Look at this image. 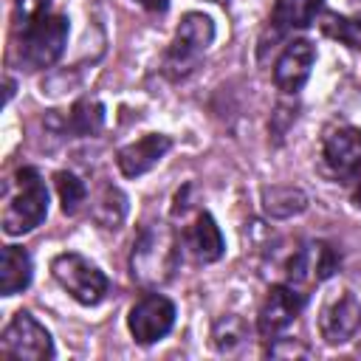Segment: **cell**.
<instances>
[{"mask_svg":"<svg viewBox=\"0 0 361 361\" xmlns=\"http://www.w3.org/2000/svg\"><path fill=\"white\" fill-rule=\"evenodd\" d=\"M245 338H248V327H245V322H243L240 316H234V313L217 319L214 327H212V341H214V347H217L220 353H237V350L245 344Z\"/></svg>","mask_w":361,"mask_h":361,"instance_id":"ffe728a7","label":"cell"},{"mask_svg":"<svg viewBox=\"0 0 361 361\" xmlns=\"http://www.w3.org/2000/svg\"><path fill=\"white\" fill-rule=\"evenodd\" d=\"M307 206V195L296 186H265L262 189V209L268 217H293L299 212H305Z\"/></svg>","mask_w":361,"mask_h":361,"instance_id":"e0dca14e","label":"cell"},{"mask_svg":"<svg viewBox=\"0 0 361 361\" xmlns=\"http://www.w3.org/2000/svg\"><path fill=\"white\" fill-rule=\"evenodd\" d=\"M113 206H127V197H124L118 189L107 186V189L102 192L96 209H93V217H96L104 228H118L121 220H124V212H113Z\"/></svg>","mask_w":361,"mask_h":361,"instance_id":"7402d4cb","label":"cell"},{"mask_svg":"<svg viewBox=\"0 0 361 361\" xmlns=\"http://www.w3.org/2000/svg\"><path fill=\"white\" fill-rule=\"evenodd\" d=\"M175 305L164 293H144L127 313V330L138 344L161 341L175 324Z\"/></svg>","mask_w":361,"mask_h":361,"instance_id":"52a82bcc","label":"cell"},{"mask_svg":"<svg viewBox=\"0 0 361 361\" xmlns=\"http://www.w3.org/2000/svg\"><path fill=\"white\" fill-rule=\"evenodd\" d=\"M133 3L144 6L147 11H166V6H169V0H133Z\"/></svg>","mask_w":361,"mask_h":361,"instance_id":"cb8c5ba5","label":"cell"},{"mask_svg":"<svg viewBox=\"0 0 361 361\" xmlns=\"http://www.w3.org/2000/svg\"><path fill=\"white\" fill-rule=\"evenodd\" d=\"M54 353L56 350H54L51 333L28 310H17L3 330L0 355L17 358V361H48L54 358Z\"/></svg>","mask_w":361,"mask_h":361,"instance_id":"8992f818","label":"cell"},{"mask_svg":"<svg viewBox=\"0 0 361 361\" xmlns=\"http://www.w3.org/2000/svg\"><path fill=\"white\" fill-rule=\"evenodd\" d=\"M324 0H276L271 11V37H282L288 31H302L316 23Z\"/></svg>","mask_w":361,"mask_h":361,"instance_id":"9a60e30c","label":"cell"},{"mask_svg":"<svg viewBox=\"0 0 361 361\" xmlns=\"http://www.w3.org/2000/svg\"><path fill=\"white\" fill-rule=\"evenodd\" d=\"M214 42V23L209 14L203 11H186L175 28V37L166 48V56H164V71L169 79H183L189 76L203 54L209 51V45Z\"/></svg>","mask_w":361,"mask_h":361,"instance_id":"277c9868","label":"cell"},{"mask_svg":"<svg viewBox=\"0 0 361 361\" xmlns=\"http://www.w3.org/2000/svg\"><path fill=\"white\" fill-rule=\"evenodd\" d=\"M68 42V17L56 11H42L17 25V56L25 71L51 68Z\"/></svg>","mask_w":361,"mask_h":361,"instance_id":"3957f363","label":"cell"},{"mask_svg":"<svg viewBox=\"0 0 361 361\" xmlns=\"http://www.w3.org/2000/svg\"><path fill=\"white\" fill-rule=\"evenodd\" d=\"M51 274L59 282V288L71 299H76L79 305H85V307L99 305L107 296V290H110L107 274L99 265H93L87 257L76 254V251L56 254L51 259Z\"/></svg>","mask_w":361,"mask_h":361,"instance_id":"5b68a950","label":"cell"},{"mask_svg":"<svg viewBox=\"0 0 361 361\" xmlns=\"http://www.w3.org/2000/svg\"><path fill=\"white\" fill-rule=\"evenodd\" d=\"M48 214V189L34 166H20L3 192V231L20 237L34 231Z\"/></svg>","mask_w":361,"mask_h":361,"instance_id":"6da1fadb","label":"cell"},{"mask_svg":"<svg viewBox=\"0 0 361 361\" xmlns=\"http://www.w3.org/2000/svg\"><path fill=\"white\" fill-rule=\"evenodd\" d=\"M178 257H180V240L164 223H152L133 243V257H130L133 279L152 288L164 285L172 279L178 268Z\"/></svg>","mask_w":361,"mask_h":361,"instance_id":"7a4b0ae2","label":"cell"},{"mask_svg":"<svg viewBox=\"0 0 361 361\" xmlns=\"http://www.w3.org/2000/svg\"><path fill=\"white\" fill-rule=\"evenodd\" d=\"M353 203H355V209H361V178L355 180V189H353Z\"/></svg>","mask_w":361,"mask_h":361,"instance_id":"d4e9b609","label":"cell"},{"mask_svg":"<svg viewBox=\"0 0 361 361\" xmlns=\"http://www.w3.org/2000/svg\"><path fill=\"white\" fill-rule=\"evenodd\" d=\"M102 121H104V107L93 99H82L71 107L68 113V133L73 135H93L102 130Z\"/></svg>","mask_w":361,"mask_h":361,"instance_id":"d6986e66","label":"cell"},{"mask_svg":"<svg viewBox=\"0 0 361 361\" xmlns=\"http://www.w3.org/2000/svg\"><path fill=\"white\" fill-rule=\"evenodd\" d=\"M313 65H316V45L310 39H305V37H296L282 48V54H279V59L274 65V85L282 93L293 96L310 79Z\"/></svg>","mask_w":361,"mask_h":361,"instance_id":"7c38bea8","label":"cell"},{"mask_svg":"<svg viewBox=\"0 0 361 361\" xmlns=\"http://www.w3.org/2000/svg\"><path fill=\"white\" fill-rule=\"evenodd\" d=\"M322 158L333 178L358 180L361 178V127L336 124L322 138Z\"/></svg>","mask_w":361,"mask_h":361,"instance_id":"ba28073f","label":"cell"},{"mask_svg":"<svg viewBox=\"0 0 361 361\" xmlns=\"http://www.w3.org/2000/svg\"><path fill=\"white\" fill-rule=\"evenodd\" d=\"M48 3L51 0H14V23H25L42 11H48Z\"/></svg>","mask_w":361,"mask_h":361,"instance_id":"603a6c76","label":"cell"},{"mask_svg":"<svg viewBox=\"0 0 361 361\" xmlns=\"http://www.w3.org/2000/svg\"><path fill=\"white\" fill-rule=\"evenodd\" d=\"M180 245L197 259V262H217L226 254V240L217 226V220L200 209L195 220L180 231Z\"/></svg>","mask_w":361,"mask_h":361,"instance_id":"5bb4252c","label":"cell"},{"mask_svg":"<svg viewBox=\"0 0 361 361\" xmlns=\"http://www.w3.org/2000/svg\"><path fill=\"white\" fill-rule=\"evenodd\" d=\"M31 257L20 245H3V262H0V293L14 296L31 285Z\"/></svg>","mask_w":361,"mask_h":361,"instance_id":"2e32d148","label":"cell"},{"mask_svg":"<svg viewBox=\"0 0 361 361\" xmlns=\"http://www.w3.org/2000/svg\"><path fill=\"white\" fill-rule=\"evenodd\" d=\"M361 327V302L353 290H333L319 310V333L327 344L350 341Z\"/></svg>","mask_w":361,"mask_h":361,"instance_id":"8fae6325","label":"cell"},{"mask_svg":"<svg viewBox=\"0 0 361 361\" xmlns=\"http://www.w3.org/2000/svg\"><path fill=\"white\" fill-rule=\"evenodd\" d=\"M305 296L299 288L282 282V285H271L262 305H259V313H257V330L265 341H274L282 330H288L296 316L302 313L305 307Z\"/></svg>","mask_w":361,"mask_h":361,"instance_id":"30bf717a","label":"cell"},{"mask_svg":"<svg viewBox=\"0 0 361 361\" xmlns=\"http://www.w3.org/2000/svg\"><path fill=\"white\" fill-rule=\"evenodd\" d=\"M172 149V138L164 133H147L138 141H130L127 147H121L116 152V164L118 172L124 178H141L147 175L152 166H158V161Z\"/></svg>","mask_w":361,"mask_h":361,"instance_id":"4fadbf2b","label":"cell"},{"mask_svg":"<svg viewBox=\"0 0 361 361\" xmlns=\"http://www.w3.org/2000/svg\"><path fill=\"white\" fill-rule=\"evenodd\" d=\"M336 271H338V254H336V248L330 243H322V240L305 243L302 248H296L293 257L285 265L288 285L299 288L302 293L310 285H319V282L330 279Z\"/></svg>","mask_w":361,"mask_h":361,"instance_id":"9c48e42d","label":"cell"},{"mask_svg":"<svg viewBox=\"0 0 361 361\" xmlns=\"http://www.w3.org/2000/svg\"><path fill=\"white\" fill-rule=\"evenodd\" d=\"M54 183H56V195H59V203H62V212L65 214H76L87 197V189L85 183L73 175V172H56L54 175Z\"/></svg>","mask_w":361,"mask_h":361,"instance_id":"44dd1931","label":"cell"},{"mask_svg":"<svg viewBox=\"0 0 361 361\" xmlns=\"http://www.w3.org/2000/svg\"><path fill=\"white\" fill-rule=\"evenodd\" d=\"M319 25L330 39H336V42L361 54V17H344V14L327 11V14H322Z\"/></svg>","mask_w":361,"mask_h":361,"instance_id":"ac0fdd59","label":"cell"},{"mask_svg":"<svg viewBox=\"0 0 361 361\" xmlns=\"http://www.w3.org/2000/svg\"><path fill=\"white\" fill-rule=\"evenodd\" d=\"M350 3H353V6H358V8H361V0H350Z\"/></svg>","mask_w":361,"mask_h":361,"instance_id":"484cf974","label":"cell"}]
</instances>
